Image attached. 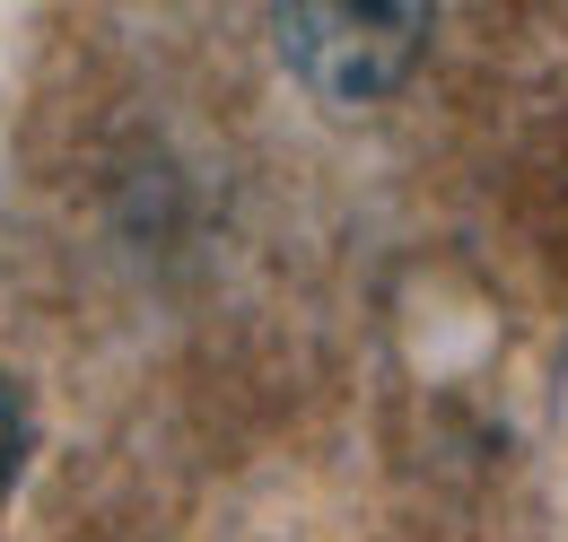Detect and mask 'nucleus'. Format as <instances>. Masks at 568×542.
Segmentation results:
<instances>
[{"mask_svg":"<svg viewBox=\"0 0 568 542\" xmlns=\"http://www.w3.org/2000/svg\"><path fill=\"white\" fill-rule=\"evenodd\" d=\"M420 36H428L420 9H333V0L324 9H281L288 62L333 97H385L412 70Z\"/></svg>","mask_w":568,"mask_h":542,"instance_id":"obj_1","label":"nucleus"},{"mask_svg":"<svg viewBox=\"0 0 568 542\" xmlns=\"http://www.w3.org/2000/svg\"><path fill=\"white\" fill-rule=\"evenodd\" d=\"M18 455H27V394L0 377V490L18 481Z\"/></svg>","mask_w":568,"mask_h":542,"instance_id":"obj_2","label":"nucleus"}]
</instances>
